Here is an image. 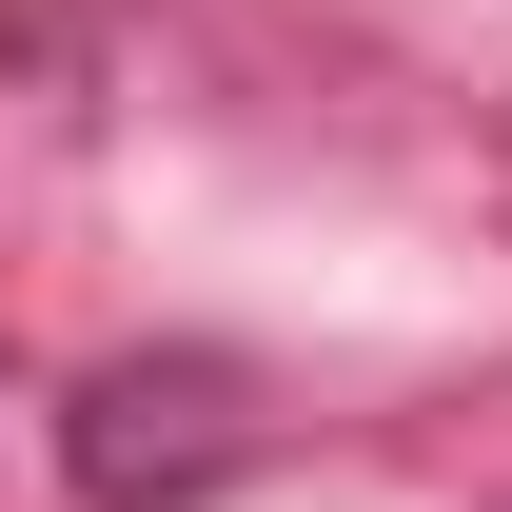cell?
Instances as JSON below:
<instances>
[{"instance_id": "obj_1", "label": "cell", "mask_w": 512, "mask_h": 512, "mask_svg": "<svg viewBox=\"0 0 512 512\" xmlns=\"http://www.w3.org/2000/svg\"><path fill=\"white\" fill-rule=\"evenodd\" d=\"M237 453H256V375H237V355H99L79 414H60L79 512H197Z\"/></svg>"}, {"instance_id": "obj_2", "label": "cell", "mask_w": 512, "mask_h": 512, "mask_svg": "<svg viewBox=\"0 0 512 512\" xmlns=\"http://www.w3.org/2000/svg\"><path fill=\"white\" fill-rule=\"evenodd\" d=\"M0 60H79V0H0Z\"/></svg>"}]
</instances>
